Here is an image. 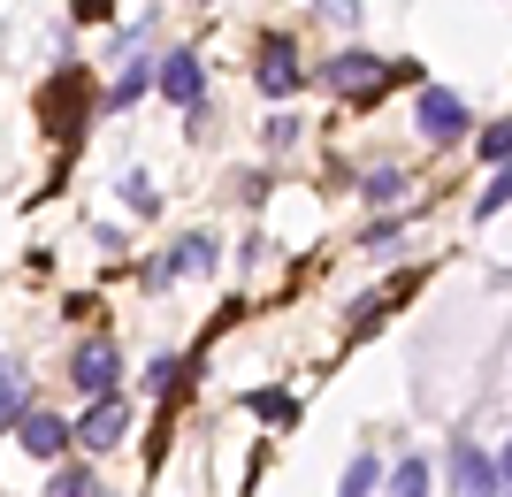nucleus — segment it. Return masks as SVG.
Instances as JSON below:
<instances>
[{
	"mask_svg": "<svg viewBox=\"0 0 512 497\" xmlns=\"http://www.w3.org/2000/svg\"><path fill=\"white\" fill-rule=\"evenodd\" d=\"M497 475H505V497H512V444L497 452Z\"/></svg>",
	"mask_w": 512,
	"mask_h": 497,
	"instance_id": "nucleus-22",
	"label": "nucleus"
},
{
	"mask_svg": "<svg viewBox=\"0 0 512 497\" xmlns=\"http://www.w3.org/2000/svg\"><path fill=\"white\" fill-rule=\"evenodd\" d=\"M46 497H100V482H92V467H54Z\"/></svg>",
	"mask_w": 512,
	"mask_h": 497,
	"instance_id": "nucleus-13",
	"label": "nucleus"
},
{
	"mask_svg": "<svg viewBox=\"0 0 512 497\" xmlns=\"http://www.w3.org/2000/svg\"><path fill=\"white\" fill-rule=\"evenodd\" d=\"M451 490L459 497H505V475H497V459L467 436H451Z\"/></svg>",
	"mask_w": 512,
	"mask_h": 497,
	"instance_id": "nucleus-1",
	"label": "nucleus"
},
{
	"mask_svg": "<svg viewBox=\"0 0 512 497\" xmlns=\"http://www.w3.org/2000/svg\"><path fill=\"white\" fill-rule=\"evenodd\" d=\"M314 8L337 23V31H352V23H360V0H314Z\"/></svg>",
	"mask_w": 512,
	"mask_h": 497,
	"instance_id": "nucleus-21",
	"label": "nucleus"
},
{
	"mask_svg": "<svg viewBox=\"0 0 512 497\" xmlns=\"http://www.w3.org/2000/svg\"><path fill=\"white\" fill-rule=\"evenodd\" d=\"M23 383H16V368H0V429H8V421H23Z\"/></svg>",
	"mask_w": 512,
	"mask_h": 497,
	"instance_id": "nucleus-15",
	"label": "nucleus"
},
{
	"mask_svg": "<svg viewBox=\"0 0 512 497\" xmlns=\"http://www.w3.org/2000/svg\"><path fill=\"white\" fill-rule=\"evenodd\" d=\"M321 77H329V92H352V100H367V92H383L390 77H398V69H390V62H375V54H360V46H352V54H337V62L321 69Z\"/></svg>",
	"mask_w": 512,
	"mask_h": 497,
	"instance_id": "nucleus-5",
	"label": "nucleus"
},
{
	"mask_svg": "<svg viewBox=\"0 0 512 497\" xmlns=\"http://www.w3.org/2000/svg\"><path fill=\"white\" fill-rule=\"evenodd\" d=\"M421 138H436V146H451L459 130H474V115H467V100L459 92H444V85H421Z\"/></svg>",
	"mask_w": 512,
	"mask_h": 497,
	"instance_id": "nucleus-4",
	"label": "nucleus"
},
{
	"mask_svg": "<svg viewBox=\"0 0 512 497\" xmlns=\"http://www.w3.org/2000/svg\"><path fill=\"white\" fill-rule=\"evenodd\" d=\"M199 268H214V245L207 238H184L169 260H153V268H146V283H153V291H169L176 276H199Z\"/></svg>",
	"mask_w": 512,
	"mask_h": 497,
	"instance_id": "nucleus-9",
	"label": "nucleus"
},
{
	"mask_svg": "<svg viewBox=\"0 0 512 497\" xmlns=\"http://www.w3.org/2000/svg\"><path fill=\"white\" fill-rule=\"evenodd\" d=\"M505 199H512V161H505V176H497V184H490V192H482V199H474V215H497V207H505Z\"/></svg>",
	"mask_w": 512,
	"mask_h": 497,
	"instance_id": "nucleus-19",
	"label": "nucleus"
},
{
	"mask_svg": "<svg viewBox=\"0 0 512 497\" xmlns=\"http://www.w3.org/2000/svg\"><path fill=\"white\" fill-rule=\"evenodd\" d=\"M375 490H383V467H375V452H360L352 467H344V490L337 497H375Z\"/></svg>",
	"mask_w": 512,
	"mask_h": 497,
	"instance_id": "nucleus-12",
	"label": "nucleus"
},
{
	"mask_svg": "<svg viewBox=\"0 0 512 497\" xmlns=\"http://www.w3.org/2000/svg\"><path fill=\"white\" fill-rule=\"evenodd\" d=\"M176 375H184V360H169V352H161V360L146 368V390H153V398H169V390H176Z\"/></svg>",
	"mask_w": 512,
	"mask_h": 497,
	"instance_id": "nucleus-16",
	"label": "nucleus"
},
{
	"mask_svg": "<svg viewBox=\"0 0 512 497\" xmlns=\"http://www.w3.org/2000/svg\"><path fill=\"white\" fill-rule=\"evenodd\" d=\"M245 406H253L260 421H276V429H291V421H299V398H291V390H253Z\"/></svg>",
	"mask_w": 512,
	"mask_h": 497,
	"instance_id": "nucleus-10",
	"label": "nucleus"
},
{
	"mask_svg": "<svg viewBox=\"0 0 512 497\" xmlns=\"http://www.w3.org/2000/svg\"><path fill=\"white\" fill-rule=\"evenodd\" d=\"M69 383L85 390L92 406H100V398H115V383H123V352L107 345V337H92V345L77 352V360H69Z\"/></svg>",
	"mask_w": 512,
	"mask_h": 497,
	"instance_id": "nucleus-2",
	"label": "nucleus"
},
{
	"mask_svg": "<svg viewBox=\"0 0 512 497\" xmlns=\"http://www.w3.org/2000/svg\"><path fill=\"white\" fill-rule=\"evenodd\" d=\"M16 444H23L31 459H62L69 444H77V429H69L62 413H39V406H31V413L16 421Z\"/></svg>",
	"mask_w": 512,
	"mask_h": 497,
	"instance_id": "nucleus-6",
	"label": "nucleus"
},
{
	"mask_svg": "<svg viewBox=\"0 0 512 497\" xmlns=\"http://www.w3.org/2000/svg\"><path fill=\"white\" fill-rule=\"evenodd\" d=\"M398 192H406V176H398V169H375V176H367V199H383V207H390Z\"/></svg>",
	"mask_w": 512,
	"mask_h": 497,
	"instance_id": "nucleus-18",
	"label": "nucleus"
},
{
	"mask_svg": "<svg viewBox=\"0 0 512 497\" xmlns=\"http://www.w3.org/2000/svg\"><path fill=\"white\" fill-rule=\"evenodd\" d=\"M123 207H130V215H153V207H161V192H153L146 176L130 169V176H123Z\"/></svg>",
	"mask_w": 512,
	"mask_h": 497,
	"instance_id": "nucleus-14",
	"label": "nucleus"
},
{
	"mask_svg": "<svg viewBox=\"0 0 512 497\" xmlns=\"http://www.w3.org/2000/svg\"><path fill=\"white\" fill-rule=\"evenodd\" d=\"M383 497H428V459L406 452V459H398V475L383 482Z\"/></svg>",
	"mask_w": 512,
	"mask_h": 497,
	"instance_id": "nucleus-11",
	"label": "nucleus"
},
{
	"mask_svg": "<svg viewBox=\"0 0 512 497\" xmlns=\"http://www.w3.org/2000/svg\"><path fill=\"white\" fill-rule=\"evenodd\" d=\"M153 85H161V100H176V108H199V100H207V69H199L192 46H176V54H161Z\"/></svg>",
	"mask_w": 512,
	"mask_h": 497,
	"instance_id": "nucleus-3",
	"label": "nucleus"
},
{
	"mask_svg": "<svg viewBox=\"0 0 512 497\" xmlns=\"http://www.w3.org/2000/svg\"><path fill=\"white\" fill-rule=\"evenodd\" d=\"M482 153H490V161H512V123H490V130H482Z\"/></svg>",
	"mask_w": 512,
	"mask_h": 497,
	"instance_id": "nucleus-20",
	"label": "nucleus"
},
{
	"mask_svg": "<svg viewBox=\"0 0 512 497\" xmlns=\"http://www.w3.org/2000/svg\"><path fill=\"white\" fill-rule=\"evenodd\" d=\"M260 92H268V100L299 92V46H291V39H268V46H260Z\"/></svg>",
	"mask_w": 512,
	"mask_h": 497,
	"instance_id": "nucleus-8",
	"label": "nucleus"
},
{
	"mask_svg": "<svg viewBox=\"0 0 512 497\" xmlns=\"http://www.w3.org/2000/svg\"><path fill=\"white\" fill-rule=\"evenodd\" d=\"M138 92H146V69H123V77H115V85H107V100H115V108H130V100H138Z\"/></svg>",
	"mask_w": 512,
	"mask_h": 497,
	"instance_id": "nucleus-17",
	"label": "nucleus"
},
{
	"mask_svg": "<svg viewBox=\"0 0 512 497\" xmlns=\"http://www.w3.org/2000/svg\"><path fill=\"white\" fill-rule=\"evenodd\" d=\"M123 429H130V398H100V406L77 421V444H85V452H115Z\"/></svg>",
	"mask_w": 512,
	"mask_h": 497,
	"instance_id": "nucleus-7",
	"label": "nucleus"
}]
</instances>
